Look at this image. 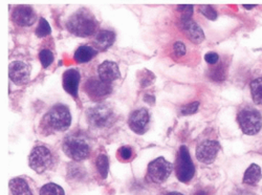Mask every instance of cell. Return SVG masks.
<instances>
[{"instance_id": "6da1fadb", "label": "cell", "mask_w": 262, "mask_h": 195, "mask_svg": "<svg viewBox=\"0 0 262 195\" xmlns=\"http://www.w3.org/2000/svg\"><path fill=\"white\" fill-rule=\"evenodd\" d=\"M67 28L78 37H90L96 33L98 23L92 13L87 10H80L69 18Z\"/></svg>"}, {"instance_id": "7a4b0ae2", "label": "cell", "mask_w": 262, "mask_h": 195, "mask_svg": "<svg viewBox=\"0 0 262 195\" xmlns=\"http://www.w3.org/2000/svg\"><path fill=\"white\" fill-rule=\"evenodd\" d=\"M63 151L74 161L86 160L91 155V143L89 138L81 134L68 136L63 141Z\"/></svg>"}, {"instance_id": "3957f363", "label": "cell", "mask_w": 262, "mask_h": 195, "mask_svg": "<svg viewBox=\"0 0 262 195\" xmlns=\"http://www.w3.org/2000/svg\"><path fill=\"white\" fill-rule=\"evenodd\" d=\"M86 118L89 123L96 128H105L111 126L116 120L113 108L106 104H98L90 108L86 113Z\"/></svg>"}, {"instance_id": "277c9868", "label": "cell", "mask_w": 262, "mask_h": 195, "mask_svg": "<svg viewBox=\"0 0 262 195\" xmlns=\"http://www.w3.org/2000/svg\"><path fill=\"white\" fill-rule=\"evenodd\" d=\"M238 124L243 133L248 136H254L262 128V117L260 113L252 107H246L242 110L237 117Z\"/></svg>"}, {"instance_id": "5b68a950", "label": "cell", "mask_w": 262, "mask_h": 195, "mask_svg": "<svg viewBox=\"0 0 262 195\" xmlns=\"http://www.w3.org/2000/svg\"><path fill=\"white\" fill-rule=\"evenodd\" d=\"M54 158L52 151L45 145H38L33 148L29 158L30 167L37 173H43L53 165Z\"/></svg>"}, {"instance_id": "8992f818", "label": "cell", "mask_w": 262, "mask_h": 195, "mask_svg": "<svg viewBox=\"0 0 262 195\" xmlns=\"http://www.w3.org/2000/svg\"><path fill=\"white\" fill-rule=\"evenodd\" d=\"M46 119H48L47 121L50 127L54 130H57V132H65L72 124V116L70 110L67 106L61 104L55 105L49 112Z\"/></svg>"}, {"instance_id": "52a82bcc", "label": "cell", "mask_w": 262, "mask_h": 195, "mask_svg": "<svg viewBox=\"0 0 262 195\" xmlns=\"http://www.w3.org/2000/svg\"><path fill=\"white\" fill-rule=\"evenodd\" d=\"M176 173L177 178L182 183H189L195 175V166L186 146L180 148L176 164Z\"/></svg>"}, {"instance_id": "ba28073f", "label": "cell", "mask_w": 262, "mask_h": 195, "mask_svg": "<svg viewBox=\"0 0 262 195\" xmlns=\"http://www.w3.org/2000/svg\"><path fill=\"white\" fill-rule=\"evenodd\" d=\"M173 170V165L164 158H158L148 165L147 178L156 184L165 183Z\"/></svg>"}, {"instance_id": "9c48e42d", "label": "cell", "mask_w": 262, "mask_h": 195, "mask_svg": "<svg viewBox=\"0 0 262 195\" xmlns=\"http://www.w3.org/2000/svg\"><path fill=\"white\" fill-rule=\"evenodd\" d=\"M84 91L93 101H101L107 98L113 92L111 84L102 81L100 78L91 77L84 84Z\"/></svg>"}, {"instance_id": "30bf717a", "label": "cell", "mask_w": 262, "mask_h": 195, "mask_svg": "<svg viewBox=\"0 0 262 195\" xmlns=\"http://www.w3.org/2000/svg\"><path fill=\"white\" fill-rule=\"evenodd\" d=\"M220 149L221 146L218 142L212 140L204 141L199 145L198 149H196V158H198L201 163H204L206 165L212 164L215 161Z\"/></svg>"}, {"instance_id": "8fae6325", "label": "cell", "mask_w": 262, "mask_h": 195, "mask_svg": "<svg viewBox=\"0 0 262 195\" xmlns=\"http://www.w3.org/2000/svg\"><path fill=\"white\" fill-rule=\"evenodd\" d=\"M9 76L16 85L27 84L31 76L30 67L23 61H14L10 64Z\"/></svg>"}, {"instance_id": "7c38bea8", "label": "cell", "mask_w": 262, "mask_h": 195, "mask_svg": "<svg viewBox=\"0 0 262 195\" xmlns=\"http://www.w3.org/2000/svg\"><path fill=\"white\" fill-rule=\"evenodd\" d=\"M149 121L150 118L148 111L146 108H141V110L136 111L131 114L128 120V124L134 133L138 135H144L148 129Z\"/></svg>"}, {"instance_id": "4fadbf2b", "label": "cell", "mask_w": 262, "mask_h": 195, "mask_svg": "<svg viewBox=\"0 0 262 195\" xmlns=\"http://www.w3.org/2000/svg\"><path fill=\"white\" fill-rule=\"evenodd\" d=\"M12 18L18 27H31L35 24L36 14L30 6H19L14 10Z\"/></svg>"}, {"instance_id": "5bb4252c", "label": "cell", "mask_w": 262, "mask_h": 195, "mask_svg": "<svg viewBox=\"0 0 262 195\" xmlns=\"http://www.w3.org/2000/svg\"><path fill=\"white\" fill-rule=\"evenodd\" d=\"M180 26L181 30L193 43L198 45V43H201L205 39V34L203 30L191 18H182Z\"/></svg>"}, {"instance_id": "9a60e30c", "label": "cell", "mask_w": 262, "mask_h": 195, "mask_svg": "<svg viewBox=\"0 0 262 195\" xmlns=\"http://www.w3.org/2000/svg\"><path fill=\"white\" fill-rule=\"evenodd\" d=\"M63 89L68 94L76 98L80 84V73L76 69H71L65 72L62 76Z\"/></svg>"}, {"instance_id": "2e32d148", "label": "cell", "mask_w": 262, "mask_h": 195, "mask_svg": "<svg viewBox=\"0 0 262 195\" xmlns=\"http://www.w3.org/2000/svg\"><path fill=\"white\" fill-rule=\"evenodd\" d=\"M98 74L99 78L108 84H112L114 81L121 78V73L118 64L113 61H105L100 64Z\"/></svg>"}, {"instance_id": "e0dca14e", "label": "cell", "mask_w": 262, "mask_h": 195, "mask_svg": "<svg viewBox=\"0 0 262 195\" xmlns=\"http://www.w3.org/2000/svg\"><path fill=\"white\" fill-rule=\"evenodd\" d=\"M116 40V35L112 31H100L95 35V47L100 51H106L111 48Z\"/></svg>"}, {"instance_id": "ac0fdd59", "label": "cell", "mask_w": 262, "mask_h": 195, "mask_svg": "<svg viewBox=\"0 0 262 195\" xmlns=\"http://www.w3.org/2000/svg\"><path fill=\"white\" fill-rule=\"evenodd\" d=\"M10 189L12 195H33L29 184L20 178H15L10 182Z\"/></svg>"}, {"instance_id": "d6986e66", "label": "cell", "mask_w": 262, "mask_h": 195, "mask_svg": "<svg viewBox=\"0 0 262 195\" xmlns=\"http://www.w3.org/2000/svg\"><path fill=\"white\" fill-rule=\"evenodd\" d=\"M97 54V51L90 46H82L80 47L74 56V59L78 63H87L90 62Z\"/></svg>"}, {"instance_id": "ffe728a7", "label": "cell", "mask_w": 262, "mask_h": 195, "mask_svg": "<svg viewBox=\"0 0 262 195\" xmlns=\"http://www.w3.org/2000/svg\"><path fill=\"white\" fill-rule=\"evenodd\" d=\"M261 169L258 165L252 164L246 171L244 176V184L256 185L261 180Z\"/></svg>"}, {"instance_id": "44dd1931", "label": "cell", "mask_w": 262, "mask_h": 195, "mask_svg": "<svg viewBox=\"0 0 262 195\" xmlns=\"http://www.w3.org/2000/svg\"><path fill=\"white\" fill-rule=\"evenodd\" d=\"M251 94H252V99L254 103L262 104V77L252 81Z\"/></svg>"}, {"instance_id": "7402d4cb", "label": "cell", "mask_w": 262, "mask_h": 195, "mask_svg": "<svg viewBox=\"0 0 262 195\" xmlns=\"http://www.w3.org/2000/svg\"><path fill=\"white\" fill-rule=\"evenodd\" d=\"M96 166H97V169L100 173V176L103 180H105L108 176V170H109V160L107 158L106 155L104 154H101L98 158H97V161H96Z\"/></svg>"}, {"instance_id": "603a6c76", "label": "cell", "mask_w": 262, "mask_h": 195, "mask_svg": "<svg viewBox=\"0 0 262 195\" xmlns=\"http://www.w3.org/2000/svg\"><path fill=\"white\" fill-rule=\"evenodd\" d=\"M40 195H65V192L59 185L50 183L40 189Z\"/></svg>"}, {"instance_id": "cb8c5ba5", "label": "cell", "mask_w": 262, "mask_h": 195, "mask_svg": "<svg viewBox=\"0 0 262 195\" xmlns=\"http://www.w3.org/2000/svg\"><path fill=\"white\" fill-rule=\"evenodd\" d=\"M51 33H52V29H51V26L49 25L48 21L45 18H40L38 28L36 29V35L39 38H42V37H46V36L50 35Z\"/></svg>"}, {"instance_id": "d4e9b609", "label": "cell", "mask_w": 262, "mask_h": 195, "mask_svg": "<svg viewBox=\"0 0 262 195\" xmlns=\"http://www.w3.org/2000/svg\"><path fill=\"white\" fill-rule=\"evenodd\" d=\"M39 59L42 67L48 69L54 61V54L50 50H42L39 54Z\"/></svg>"}, {"instance_id": "484cf974", "label": "cell", "mask_w": 262, "mask_h": 195, "mask_svg": "<svg viewBox=\"0 0 262 195\" xmlns=\"http://www.w3.org/2000/svg\"><path fill=\"white\" fill-rule=\"evenodd\" d=\"M155 80H156L155 75L152 74L151 72L147 71V70L143 71L140 74V84H141L142 88H147V86H149V85L154 83Z\"/></svg>"}, {"instance_id": "4316f807", "label": "cell", "mask_w": 262, "mask_h": 195, "mask_svg": "<svg viewBox=\"0 0 262 195\" xmlns=\"http://www.w3.org/2000/svg\"><path fill=\"white\" fill-rule=\"evenodd\" d=\"M200 106V102H192L188 105H185L181 108V114L184 116H189L192 114H195L199 110Z\"/></svg>"}, {"instance_id": "83f0119b", "label": "cell", "mask_w": 262, "mask_h": 195, "mask_svg": "<svg viewBox=\"0 0 262 195\" xmlns=\"http://www.w3.org/2000/svg\"><path fill=\"white\" fill-rule=\"evenodd\" d=\"M134 155V150L129 146H123L119 149V156L123 161H129L131 158H133Z\"/></svg>"}, {"instance_id": "f1b7e54d", "label": "cell", "mask_w": 262, "mask_h": 195, "mask_svg": "<svg viewBox=\"0 0 262 195\" xmlns=\"http://www.w3.org/2000/svg\"><path fill=\"white\" fill-rule=\"evenodd\" d=\"M201 12L210 20H215L217 18L216 11L212 7H210V6L201 7Z\"/></svg>"}, {"instance_id": "f546056e", "label": "cell", "mask_w": 262, "mask_h": 195, "mask_svg": "<svg viewBox=\"0 0 262 195\" xmlns=\"http://www.w3.org/2000/svg\"><path fill=\"white\" fill-rule=\"evenodd\" d=\"M173 52L178 57H182L186 54V47L183 42H176L173 47Z\"/></svg>"}, {"instance_id": "4dcf8cb0", "label": "cell", "mask_w": 262, "mask_h": 195, "mask_svg": "<svg viewBox=\"0 0 262 195\" xmlns=\"http://www.w3.org/2000/svg\"><path fill=\"white\" fill-rule=\"evenodd\" d=\"M205 60L209 64H216L218 61H220V56H218L216 53H208L205 56Z\"/></svg>"}, {"instance_id": "1f68e13d", "label": "cell", "mask_w": 262, "mask_h": 195, "mask_svg": "<svg viewBox=\"0 0 262 195\" xmlns=\"http://www.w3.org/2000/svg\"><path fill=\"white\" fill-rule=\"evenodd\" d=\"M179 10H184L182 13L184 14L182 18H191V15L193 13V7L192 6H180L178 8Z\"/></svg>"}, {"instance_id": "d6a6232c", "label": "cell", "mask_w": 262, "mask_h": 195, "mask_svg": "<svg viewBox=\"0 0 262 195\" xmlns=\"http://www.w3.org/2000/svg\"><path fill=\"white\" fill-rule=\"evenodd\" d=\"M144 100L147 101L149 104H154V103H155V97H152V96L149 98V96L147 95V96L144 98Z\"/></svg>"}, {"instance_id": "836d02e7", "label": "cell", "mask_w": 262, "mask_h": 195, "mask_svg": "<svg viewBox=\"0 0 262 195\" xmlns=\"http://www.w3.org/2000/svg\"><path fill=\"white\" fill-rule=\"evenodd\" d=\"M166 195H184V194L179 193V192H170V193H168V194H166Z\"/></svg>"}, {"instance_id": "e575fe53", "label": "cell", "mask_w": 262, "mask_h": 195, "mask_svg": "<svg viewBox=\"0 0 262 195\" xmlns=\"http://www.w3.org/2000/svg\"><path fill=\"white\" fill-rule=\"evenodd\" d=\"M196 195H207L206 191H199L198 193H196Z\"/></svg>"}, {"instance_id": "d590c367", "label": "cell", "mask_w": 262, "mask_h": 195, "mask_svg": "<svg viewBox=\"0 0 262 195\" xmlns=\"http://www.w3.org/2000/svg\"><path fill=\"white\" fill-rule=\"evenodd\" d=\"M245 9H248V10H251V9H254V6H244Z\"/></svg>"}]
</instances>
